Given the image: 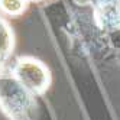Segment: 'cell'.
Segmentation results:
<instances>
[{"label":"cell","instance_id":"52a82bcc","mask_svg":"<svg viewBox=\"0 0 120 120\" xmlns=\"http://www.w3.org/2000/svg\"><path fill=\"white\" fill-rule=\"evenodd\" d=\"M28 3H30V2H42V0H26Z\"/></svg>","mask_w":120,"mask_h":120},{"label":"cell","instance_id":"277c9868","mask_svg":"<svg viewBox=\"0 0 120 120\" xmlns=\"http://www.w3.org/2000/svg\"><path fill=\"white\" fill-rule=\"evenodd\" d=\"M15 46H16L15 32L9 25V22L0 13V59L3 62L12 56Z\"/></svg>","mask_w":120,"mask_h":120},{"label":"cell","instance_id":"5b68a950","mask_svg":"<svg viewBox=\"0 0 120 120\" xmlns=\"http://www.w3.org/2000/svg\"><path fill=\"white\" fill-rule=\"evenodd\" d=\"M26 0H0V13L9 18H18L28 10Z\"/></svg>","mask_w":120,"mask_h":120},{"label":"cell","instance_id":"8992f818","mask_svg":"<svg viewBox=\"0 0 120 120\" xmlns=\"http://www.w3.org/2000/svg\"><path fill=\"white\" fill-rule=\"evenodd\" d=\"M4 74V62L0 59V75H3Z\"/></svg>","mask_w":120,"mask_h":120},{"label":"cell","instance_id":"3957f363","mask_svg":"<svg viewBox=\"0 0 120 120\" xmlns=\"http://www.w3.org/2000/svg\"><path fill=\"white\" fill-rule=\"evenodd\" d=\"M93 16L101 30H120V0H96L93 6Z\"/></svg>","mask_w":120,"mask_h":120},{"label":"cell","instance_id":"6da1fadb","mask_svg":"<svg viewBox=\"0 0 120 120\" xmlns=\"http://www.w3.org/2000/svg\"><path fill=\"white\" fill-rule=\"evenodd\" d=\"M0 109L10 120H32L36 111L35 94L9 74L0 75Z\"/></svg>","mask_w":120,"mask_h":120},{"label":"cell","instance_id":"7a4b0ae2","mask_svg":"<svg viewBox=\"0 0 120 120\" xmlns=\"http://www.w3.org/2000/svg\"><path fill=\"white\" fill-rule=\"evenodd\" d=\"M10 74L32 94L42 96L52 82V74L45 62L35 56H19L12 65Z\"/></svg>","mask_w":120,"mask_h":120}]
</instances>
